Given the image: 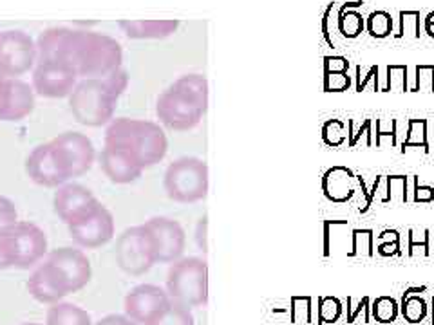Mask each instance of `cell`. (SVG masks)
Returning a JSON list of instances; mask_svg holds the SVG:
<instances>
[{
	"mask_svg": "<svg viewBox=\"0 0 434 325\" xmlns=\"http://www.w3.org/2000/svg\"><path fill=\"white\" fill-rule=\"evenodd\" d=\"M37 51L39 60L67 64L81 80L109 76L124 62V49L118 40L109 34L74 27H49L40 33Z\"/></svg>",
	"mask_w": 434,
	"mask_h": 325,
	"instance_id": "cell-1",
	"label": "cell"
},
{
	"mask_svg": "<svg viewBox=\"0 0 434 325\" xmlns=\"http://www.w3.org/2000/svg\"><path fill=\"white\" fill-rule=\"evenodd\" d=\"M129 85V74L119 67L105 78L80 80L69 96V109L74 120L86 127H102L114 120L119 98Z\"/></svg>",
	"mask_w": 434,
	"mask_h": 325,
	"instance_id": "cell-2",
	"label": "cell"
},
{
	"mask_svg": "<svg viewBox=\"0 0 434 325\" xmlns=\"http://www.w3.org/2000/svg\"><path fill=\"white\" fill-rule=\"evenodd\" d=\"M209 109V81L203 74H185L166 87L156 102V116L166 129L185 132L201 123Z\"/></svg>",
	"mask_w": 434,
	"mask_h": 325,
	"instance_id": "cell-3",
	"label": "cell"
},
{
	"mask_svg": "<svg viewBox=\"0 0 434 325\" xmlns=\"http://www.w3.org/2000/svg\"><path fill=\"white\" fill-rule=\"evenodd\" d=\"M124 146L136 155L145 168H150L165 159L169 139L158 123L134 118H116L105 130V141Z\"/></svg>",
	"mask_w": 434,
	"mask_h": 325,
	"instance_id": "cell-4",
	"label": "cell"
},
{
	"mask_svg": "<svg viewBox=\"0 0 434 325\" xmlns=\"http://www.w3.org/2000/svg\"><path fill=\"white\" fill-rule=\"evenodd\" d=\"M166 293L187 307L209 304V264L199 257H181L166 275Z\"/></svg>",
	"mask_w": 434,
	"mask_h": 325,
	"instance_id": "cell-5",
	"label": "cell"
},
{
	"mask_svg": "<svg viewBox=\"0 0 434 325\" xmlns=\"http://www.w3.org/2000/svg\"><path fill=\"white\" fill-rule=\"evenodd\" d=\"M166 195L181 205L203 201L209 195V167L199 158H179L163 177Z\"/></svg>",
	"mask_w": 434,
	"mask_h": 325,
	"instance_id": "cell-6",
	"label": "cell"
},
{
	"mask_svg": "<svg viewBox=\"0 0 434 325\" xmlns=\"http://www.w3.org/2000/svg\"><path fill=\"white\" fill-rule=\"evenodd\" d=\"M42 264L65 296L84 289L93 277L86 253L71 246L53 249Z\"/></svg>",
	"mask_w": 434,
	"mask_h": 325,
	"instance_id": "cell-7",
	"label": "cell"
},
{
	"mask_svg": "<svg viewBox=\"0 0 434 325\" xmlns=\"http://www.w3.org/2000/svg\"><path fill=\"white\" fill-rule=\"evenodd\" d=\"M116 264L131 277H141L152 270L156 261V248L150 231L145 224L131 226L116 240Z\"/></svg>",
	"mask_w": 434,
	"mask_h": 325,
	"instance_id": "cell-8",
	"label": "cell"
},
{
	"mask_svg": "<svg viewBox=\"0 0 434 325\" xmlns=\"http://www.w3.org/2000/svg\"><path fill=\"white\" fill-rule=\"evenodd\" d=\"M39 60L37 42L26 31L8 29L0 33V74L20 78L33 71Z\"/></svg>",
	"mask_w": 434,
	"mask_h": 325,
	"instance_id": "cell-9",
	"label": "cell"
},
{
	"mask_svg": "<svg viewBox=\"0 0 434 325\" xmlns=\"http://www.w3.org/2000/svg\"><path fill=\"white\" fill-rule=\"evenodd\" d=\"M53 206L60 221L69 228L91 217L102 206V201L84 184L65 183L56 188Z\"/></svg>",
	"mask_w": 434,
	"mask_h": 325,
	"instance_id": "cell-10",
	"label": "cell"
},
{
	"mask_svg": "<svg viewBox=\"0 0 434 325\" xmlns=\"http://www.w3.org/2000/svg\"><path fill=\"white\" fill-rule=\"evenodd\" d=\"M51 143L69 179L81 177L91 170L96 159V150L86 134L67 130V132L58 134L55 139H51Z\"/></svg>",
	"mask_w": 434,
	"mask_h": 325,
	"instance_id": "cell-11",
	"label": "cell"
},
{
	"mask_svg": "<svg viewBox=\"0 0 434 325\" xmlns=\"http://www.w3.org/2000/svg\"><path fill=\"white\" fill-rule=\"evenodd\" d=\"M34 95L42 98H67L78 83V74L72 67L62 62L39 60L31 78Z\"/></svg>",
	"mask_w": 434,
	"mask_h": 325,
	"instance_id": "cell-12",
	"label": "cell"
},
{
	"mask_svg": "<svg viewBox=\"0 0 434 325\" xmlns=\"http://www.w3.org/2000/svg\"><path fill=\"white\" fill-rule=\"evenodd\" d=\"M169 293L154 284H140L132 287L124 300L125 317L136 325H149L169 307Z\"/></svg>",
	"mask_w": 434,
	"mask_h": 325,
	"instance_id": "cell-13",
	"label": "cell"
},
{
	"mask_svg": "<svg viewBox=\"0 0 434 325\" xmlns=\"http://www.w3.org/2000/svg\"><path fill=\"white\" fill-rule=\"evenodd\" d=\"M156 248L158 264H174L183 257L187 235L183 226L171 217H152L145 223Z\"/></svg>",
	"mask_w": 434,
	"mask_h": 325,
	"instance_id": "cell-14",
	"label": "cell"
},
{
	"mask_svg": "<svg viewBox=\"0 0 434 325\" xmlns=\"http://www.w3.org/2000/svg\"><path fill=\"white\" fill-rule=\"evenodd\" d=\"M26 174L34 184L44 188H58L69 183V176L65 174L51 141L42 143L31 150L26 159Z\"/></svg>",
	"mask_w": 434,
	"mask_h": 325,
	"instance_id": "cell-15",
	"label": "cell"
},
{
	"mask_svg": "<svg viewBox=\"0 0 434 325\" xmlns=\"http://www.w3.org/2000/svg\"><path fill=\"white\" fill-rule=\"evenodd\" d=\"M69 235L84 249H98L114 239L116 224L111 210L107 206H100L86 221L69 226Z\"/></svg>",
	"mask_w": 434,
	"mask_h": 325,
	"instance_id": "cell-16",
	"label": "cell"
},
{
	"mask_svg": "<svg viewBox=\"0 0 434 325\" xmlns=\"http://www.w3.org/2000/svg\"><path fill=\"white\" fill-rule=\"evenodd\" d=\"M17 248L18 270H29L39 264L47 255V235L40 226L29 221H18L15 226L9 228Z\"/></svg>",
	"mask_w": 434,
	"mask_h": 325,
	"instance_id": "cell-17",
	"label": "cell"
},
{
	"mask_svg": "<svg viewBox=\"0 0 434 325\" xmlns=\"http://www.w3.org/2000/svg\"><path fill=\"white\" fill-rule=\"evenodd\" d=\"M100 165H102L103 174L116 184L134 183L143 176L145 172L141 161L132 154L131 150L112 145V143H103Z\"/></svg>",
	"mask_w": 434,
	"mask_h": 325,
	"instance_id": "cell-18",
	"label": "cell"
},
{
	"mask_svg": "<svg viewBox=\"0 0 434 325\" xmlns=\"http://www.w3.org/2000/svg\"><path fill=\"white\" fill-rule=\"evenodd\" d=\"M34 109V90L33 85L26 83L20 78H9L8 95H6L4 112L2 121H22Z\"/></svg>",
	"mask_w": 434,
	"mask_h": 325,
	"instance_id": "cell-19",
	"label": "cell"
},
{
	"mask_svg": "<svg viewBox=\"0 0 434 325\" xmlns=\"http://www.w3.org/2000/svg\"><path fill=\"white\" fill-rule=\"evenodd\" d=\"M357 184V176L348 167H331L324 172L322 193L328 201L342 205L353 199Z\"/></svg>",
	"mask_w": 434,
	"mask_h": 325,
	"instance_id": "cell-20",
	"label": "cell"
},
{
	"mask_svg": "<svg viewBox=\"0 0 434 325\" xmlns=\"http://www.w3.org/2000/svg\"><path fill=\"white\" fill-rule=\"evenodd\" d=\"M118 26L132 40H159L174 34L179 27V22L149 18V20H119Z\"/></svg>",
	"mask_w": 434,
	"mask_h": 325,
	"instance_id": "cell-21",
	"label": "cell"
},
{
	"mask_svg": "<svg viewBox=\"0 0 434 325\" xmlns=\"http://www.w3.org/2000/svg\"><path fill=\"white\" fill-rule=\"evenodd\" d=\"M27 291L37 302L46 305H53L56 302H62V298H65L62 289L56 286V282L44 264L37 265V270L31 273L29 280H27Z\"/></svg>",
	"mask_w": 434,
	"mask_h": 325,
	"instance_id": "cell-22",
	"label": "cell"
},
{
	"mask_svg": "<svg viewBox=\"0 0 434 325\" xmlns=\"http://www.w3.org/2000/svg\"><path fill=\"white\" fill-rule=\"evenodd\" d=\"M46 325H93V318L80 305L71 302H56L47 309Z\"/></svg>",
	"mask_w": 434,
	"mask_h": 325,
	"instance_id": "cell-23",
	"label": "cell"
},
{
	"mask_svg": "<svg viewBox=\"0 0 434 325\" xmlns=\"http://www.w3.org/2000/svg\"><path fill=\"white\" fill-rule=\"evenodd\" d=\"M364 6L362 0H355V2H344L341 9L336 11V20H338V33L344 39H358L364 29H366V18L358 9Z\"/></svg>",
	"mask_w": 434,
	"mask_h": 325,
	"instance_id": "cell-24",
	"label": "cell"
},
{
	"mask_svg": "<svg viewBox=\"0 0 434 325\" xmlns=\"http://www.w3.org/2000/svg\"><path fill=\"white\" fill-rule=\"evenodd\" d=\"M427 127H429L427 120H409L407 134H405V139L402 141V152H405L407 148H421L426 154H430Z\"/></svg>",
	"mask_w": 434,
	"mask_h": 325,
	"instance_id": "cell-25",
	"label": "cell"
},
{
	"mask_svg": "<svg viewBox=\"0 0 434 325\" xmlns=\"http://www.w3.org/2000/svg\"><path fill=\"white\" fill-rule=\"evenodd\" d=\"M149 325H196L190 307L171 300V304Z\"/></svg>",
	"mask_w": 434,
	"mask_h": 325,
	"instance_id": "cell-26",
	"label": "cell"
},
{
	"mask_svg": "<svg viewBox=\"0 0 434 325\" xmlns=\"http://www.w3.org/2000/svg\"><path fill=\"white\" fill-rule=\"evenodd\" d=\"M400 312L407 324H421L429 314V305L420 295H402Z\"/></svg>",
	"mask_w": 434,
	"mask_h": 325,
	"instance_id": "cell-27",
	"label": "cell"
},
{
	"mask_svg": "<svg viewBox=\"0 0 434 325\" xmlns=\"http://www.w3.org/2000/svg\"><path fill=\"white\" fill-rule=\"evenodd\" d=\"M393 29H395V20L389 11L379 9L366 18V31L373 39H388V36H391Z\"/></svg>",
	"mask_w": 434,
	"mask_h": 325,
	"instance_id": "cell-28",
	"label": "cell"
},
{
	"mask_svg": "<svg viewBox=\"0 0 434 325\" xmlns=\"http://www.w3.org/2000/svg\"><path fill=\"white\" fill-rule=\"evenodd\" d=\"M400 314V304L393 296H379L371 304V318L379 324H393Z\"/></svg>",
	"mask_w": 434,
	"mask_h": 325,
	"instance_id": "cell-29",
	"label": "cell"
},
{
	"mask_svg": "<svg viewBox=\"0 0 434 325\" xmlns=\"http://www.w3.org/2000/svg\"><path fill=\"white\" fill-rule=\"evenodd\" d=\"M420 11L416 9H407L400 11L398 15V31L395 33V39H420Z\"/></svg>",
	"mask_w": 434,
	"mask_h": 325,
	"instance_id": "cell-30",
	"label": "cell"
},
{
	"mask_svg": "<svg viewBox=\"0 0 434 325\" xmlns=\"http://www.w3.org/2000/svg\"><path fill=\"white\" fill-rule=\"evenodd\" d=\"M322 141L331 148H338L348 141V123L342 120H328L322 125Z\"/></svg>",
	"mask_w": 434,
	"mask_h": 325,
	"instance_id": "cell-31",
	"label": "cell"
},
{
	"mask_svg": "<svg viewBox=\"0 0 434 325\" xmlns=\"http://www.w3.org/2000/svg\"><path fill=\"white\" fill-rule=\"evenodd\" d=\"M373 242H375V231L373 230H353L351 231V251L348 253V257H358V255H366V257H373Z\"/></svg>",
	"mask_w": 434,
	"mask_h": 325,
	"instance_id": "cell-32",
	"label": "cell"
},
{
	"mask_svg": "<svg viewBox=\"0 0 434 325\" xmlns=\"http://www.w3.org/2000/svg\"><path fill=\"white\" fill-rule=\"evenodd\" d=\"M344 314V305L335 296H320L319 298V325L336 324Z\"/></svg>",
	"mask_w": 434,
	"mask_h": 325,
	"instance_id": "cell-33",
	"label": "cell"
},
{
	"mask_svg": "<svg viewBox=\"0 0 434 325\" xmlns=\"http://www.w3.org/2000/svg\"><path fill=\"white\" fill-rule=\"evenodd\" d=\"M405 202L407 201V177L386 176V192L380 202Z\"/></svg>",
	"mask_w": 434,
	"mask_h": 325,
	"instance_id": "cell-34",
	"label": "cell"
},
{
	"mask_svg": "<svg viewBox=\"0 0 434 325\" xmlns=\"http://www.w3.org/2000/svg\"><path fill=\"white\" fill-rule=\"evenodd\" d=\"M362 136L366 137V145L373 146L375 145V136H373V120H364L360 121V125H355V120H348V145L351 148L360 143Z\"/></svg>",
	"mask_w": 434,
	"mask_h": 325,
	"instance_id": "cell-35",
	"label": "cell"
},
{
	"mask_svg": "<svg viewBox=\"0 0 434 325\" xmlns=\"http://www.w3.org/2000/svg\"><path fill=\"white\" fill-rule=\"evenodd\" d=\"M407 92V65H388V76H386V85L380 89V92Z\"/></svg>",
	"mask_w": 434,
	"mask_h": 325,
	"instance_id": "cell-36",
	"label": "cell"
},
{
	"mask_svg": "<svg viewBox=\"0 0 434 325\" xmlns=\"http://www.w3.org/2000/svg\"><path fill=\"white\" fill-rule=\"evenodd\" d=\"M371 320V300L369 296H364L358 302H355L351 296L348 298V312H346V321L348 324H357V321H364L369 324Z\"/></svg>",
	"mask_w": 434,
	"mask_h": 325,
	"instance_id": "cell-37",
	"label": "cell"
},
{
	"mask_svg": "<svg viewBox=\"0 0 434 325\" xmlns=\"http://www.w3.org/2000/svg\"><path fill=\"white\" fill-rule=\"evenodd\" d=\"M430 230H409V249L407 255L409 257H414L418 253H421L423 257H429L430 255Z\"/></svg>",
	"mask_w": 434,
	"mask_h": 325,
	"instance_id": "cell-38",
	"label": "cell"
},
{
	"mask_svg": "<svg viewBox=\"0 0 434 325\" xmlns=\"http://www.w3.org/2000/svg\"><path fill=\"white\" fill-rule=\"evenodd\" d=\"M17 264V248L11 231H0V270H9Z\"/></svg>",
	"mask_w": 434,
	"mask_h": 325,
	"instance_id": "cell-39",
	"label": "cell"
},
{
	"mask_svg": "<svg viewBox=\"0 0 434 325\" xmlns=\"http://www.w3.org/2000/svg\"><path fill=\"white\" fill-rule=\"evenodd\" d=\"M414 83L413 87L409 89V92H434V65L423 64L416 65L414 69Z\"/></svg>",
	"mask_w": 434,
	"mask_h": 325,
	"instance_id": "cell-40",
	"label": "cell"
},
{
	"mask_svg": "<svg viewBox=\"0 0 434 325\" xmlns=\"http://www.w3.org/2000/svg\"><path fill=\"white\" fill-rule=\"evenodd\" d=\"M291 320L295 324H311L313 321L311 296H294L291 298Z\"/></svg>",
	"mask_w": 434,
	"mask_h": 325,
	"instance_id": "cell-41",
	"label": "cell"
},
{
	"mask_svg": "<svg viewBox=\"0 0 434 325\" xmlns=\"http://www.w3.org/2000/svg\"><path fill=\"white\" fill-rule=\"evenodd\" d=\"M18 223V210L15 202L8 197L0 195V231L9 230Z\"/></svg>",
	"mask_w": 434,
	"mask_h": 325,
	"instance_id": "cell-42",
	"label": "cell"
},
{
	"mask_svg": "<svg viewBox=\"0 0 434 325\" xmlns=\"http://www.w3.org/2000/svg\"><path fill=\"white\" fill-rule=\"evenodd\" d=\"M351 87L348 73H324V92H344Z\"/></svg>",
	"mask_w": 434,
	"mask_h": 325,
	"instance_id": "cell-43",
	"label": "cell"
},
{
	"mask_svg": "<svg viewBox=\"0 0 434 325\" xmlns=\"http://www.w3.org/2000/svg\"><path fill=\"white\" fill-rule=\"evenodd\" d=\"M333 11H335V2L328 4V8L324 9L322 20H320V29H322V36L326 40L329 48H335V40H333V29L338 31V20L336 17H333Z\"/></svg>",
	"mask_w": 434,
	"mask_h": 325,
	"instance_id": "cell-44",
	"label": "cell"
},
{
	"mask_svg": "<svg viewBox=\"0 0 434 325\" xmlns=\"http://www.w3.org/2000/svg\"><path fill=\"white\" fill-rule=\"evenodd\" d=\"M396 136H398V121L396 120H376V139L375 145L382 146L383 137L391 139V145L396 146Z\"/></svg>",
	"mask_w": 434,
	"mask_h": 325,
	"instance_id": "cell-45",
	"label": "cell"
},
{
	"mask_svg": "<svg viewBox=\"0 0 434 325\" xmlns=\"http://www.w3.org/2000/svg\"><path fill=\"white\" fill-rule=\"evenodd\" d=\"M357 90L358 92H362V90L366 89L367 83L369 81H373V90L375 92H380V87H379V73H380V69L379 65H373V67H369L366 71V73H362V65H357Z\"/></svg>",
	"mask_w": 434,
	"mask_h": 325,
	"instance_id": "cell-46",
	"label": "cell"
},
{
	"mask_svg": "<svg viewBox=\"0 0 434 325\" xmlns=\"http://www.w3.org/2000/svg\"><path fill=\"white\" fill-rule=\"evenodd\" d=\"M349 60L346 56H324V73H348Z\"/></svg>",
	"mask_w": 434,
	"mask_h": 325,
	"instance_id": "cell-47",
	"label": "cell"
},
{
	"mask_svg": "<svg viewBox=\"0 0 434 325\" xmlns=\"http://www.w3.org/2000/svg\"><path fill=\"white\" fill-rule=\"evenodd\" d=\"M414 202H433L434 201V188L429 184H421L418 176H414V190H413Z\"/></svg>",
	"mask_w": 434,
	"mask_h": 325,
	"instance_id": "cell-48",
	"label": "cell"
},
{
	"mask_svg": "<svg viewBox=\"0 0 434 325\" xmlns=\"http://www.w3.org/2000/svg\"><path fill=\"white\" fill-rule=\"evenodd\" d=\"M206 228H209V223H206V215H204L203 219H199L196 230V242L203 253L209 251V244H206Z\"/></svg>",
	"mask_w": 434,
	"mask_h": 325,
	"instance_id": "cell-49",
	"label": "cell"
},
{
	"mask_svg": "<svg viewBox=\"0 0 434 325\" xmlns=\"http://www.w3.org/2000/svg\"><path fill=\"white\" fill-rule=\"evenodd\" d=\"M376 253L380 257H396L400 255V242H380Z\"/></svg>",
	"mask_w": 434,
	"mask_h": 325,
	"instance_id": "cell-50",
	"label": "cell"
},
{
	"mask_svg": "<svg viewBox=\"0 0 434 325\" xmlns=\"http://www.w3.org/2000/svg\"><path fill=\"white\" fill-rule=\"evenodd\" d=\"M94 325H136L134 321L129 320L125 314H107L102 320H98Z\"/></svg>",
	"mask_w": 434,
	"mask_h": 325,
	"instance_id": "cell-51",
	"label": "cell"
},
{
	"mask_svg": "<svg viewBox=\"0 0 434 325\" xmlns=\"http://www.w3.org/2000/svg\"><path fill=\"white\" fill-rule=\"evenodd\" d=\"M376 239L380 240V242H400L402 235L398 230H382L376 235Z\"/></svg>",
	"mask_w": 434,
	"mask_h": 325,
	"instance_id": "cell-52",
	"label": "cell"
},
{
	"mask_svg": "<svg viewBox=\"0 0 434 325\" xmlns=\"http://www.w3.org/2000/svg\"><path fill=\"white\" fill-rule=\"evenodd\" d=\"M8 81H9V78L0 74V121H2V112H4L6 95H8Z\"/></svg>",
	"mask_w": 434,
	"mask_h": 325,
	"instance_id": "cell-53",
	"label": "cell"
},
{
	"mask_svg": "<svg viewBox=\"0 0 434 325\" xmlns=\"http://www.w3.org/2000/svg\"><path fill=\"white\" fill-rule=\"evenodd\" d=\"M335 221H326L324 223V255L326 257H329V239H331V226Z\"/></svg>",
	"mask_w": 434,
	"mask_h": 325,
	"instance_id": "cell-54",
	"label": "cell"
},
{
	"mask_svg": "<svg viewBox=\"0 0 434 325\" xmlns=\"http://www.w3.org/2000/svg\"><path fill=\"white\" fill-rule=\"evenodd\" d=\"M423 29H426V33L429 34L430 39H434V11H430L426 17V20H423Z\"/></svg>",
	"mask_w": 434,
	"mask_h": 325,
	"instance_id": "cell-55",
	"label": "cell"
},
{
	"mask_svg": "<svg viewBox=\"0 0 434 325\" xmlns=\"http://www.w3.org/2000/svg\"><path fill=\"white\" fill-rule=\"evenodd\" d=\"M427 291L426 286H420V287H407L404 291V295H420V293Z\"/></svg>",
	"mask_w": 434,
	"mask_h": 325,
	"instance_id": "cell-56",
	"label": "cell"
},
{
	"mask_svg": "<svg viewBox=\"0 0 434 325\" xmlns=\"http://www.w3.org/2000/svg\"><path fill=\"white\" fill-rule=\"evenodd\" d=\"M18 325H46V324H39V321H26V324H18Z\"/></svg>",
	"mask_w": 434,
	"mask_h": 325,
	"instance_id": "cell-57",
	"label": "cell"
},
{
	"mask_svg": "<svg viewBox=\"0 0 434 325\" xmlns=\"http://www.w3.org/2000/svg\"><path fill=\"white\" fill-rule=\"evenodd\" d=\"M433 325H434V298H433Z\"/></svg>",
	"mask_w": 434,
	"mask_h": 325,
	"instance_id": "cell-58",
	"label": "cell"
}]
</instances>
